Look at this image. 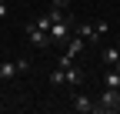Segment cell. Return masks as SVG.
I'll return each instance as SVG.
<instances>
[{
    "label": "cell",
    "mask_w": 120,
    "mask_h": 114,
    "mask_svg": "<svg viewBox=\"0 0 120 114\" xmlns=\"http://www.w3.org/2000/svg\"><path fill=\"white\" fill-rule=\"evenodd\" d=\"M97 111L117 114V111H120V91H117V87H103V91L97 94Z\"/></svg>",
    "instance_id": "obj_1"
},
{
    "label": "cell",
    "mask_w": 120,
    "mask_h": 114,
    "mask_svg": "<svg viewBox=\"0 0 120 114\" xmlns=\"http://www.w3.org/2000/svg\"><path fill=\"white\" fill-rule=\"evenodd\" d=\"M77 34L83 40H90V44H100L103 34H107V20H94V24H80L77 27Z\"/></svg>",
    "instance_id": "obj_2"
},
{
    "label": "cell",
    "mask_w": 120,
    "mask_h": 114,
    "mask_svg": "<svg viewBox=\"0 0 120 114\" xmlns=\"http://www.w3.org/2000/svg\"><path fill=\"white\" fill-rule=\"evenodd\" d=\"M70 34H73V17H70V13L50 27V40H53V44H67V40H70Z\"/></svg>",
    "instance_id": "obj_3"
},
{
    "label": "cell",
    "mask_w": 120,
    "mask_h": 114,
    "mask_svg": "<svg viewBox=\"0 0 120 114\" xmlns=\"http://www.w3.org/2000/svg\"><path fill=\"white\" fill-rule=\"evenodd\" d=\"M27 40H30L34 47H40V50L53 47V40H50V30H40L37 24H27Z\"/></svg>",
    "instance_id": "obj_4"
},
{
    "label": "cell",
    "mask_w": 120,
    "mask_h": 114,
    "mask_svg": "<svg viewBox=\"0 0 120 114\" xmlns=\"http://www.w3.org/2000/svg\"><path fill=\"white\" fill-rule=\"evenodd\" d=\"M27 70H30V61H23V57H20V61H4V64H0V77L13 81L17 74H27Z\"/></svg>",
    "instance_id": "obj_5"
},
{
    "label": "cell",
    "mask_w": 120,
    "mask_h": 114,
    "mask_svg": "<svg viewBox=\"0 0 120 114\" xmlns=\"http://www.w3.org/2000/svg\"><path fill=\"white\" fill-rule=\"evenodd\" d=\"M70 111H77V114H100L97 111V101L90 94H73L70 97Z\"/></svg>",
    "instance_id": "obj_6"
},
{
    "label": "cell",
    "mask_w": 120,
    "mask_h": 114,
    "mask_svg": "<svg viewBox=\"0 0 120 114\" xmlns=\"http://www.w3.org/2000/svg\"><path fill=\"white\" fill-rule=\"evenodd\" d=\"M83 44H87V40H83L80 34H70V40L64 44V54H67V57H73V61H77V54L83 50Z\"/></svg>",
    "instance_id": "obj_7"
},
{
    "label": "cell",
    "mask_w": 120,
    "mask_h": 114,
    "mask_svg": "<svg viewBox=\"0 0 120 114\" xmlns=\"http://www.w3.org/2000/svg\"><path fill=\"white\" fill-rule=\"evenodd\" d=\"M64 74H67V87H80V84H83V70H80L77 64L64 67Z\"/></svg>",
    "instance_id": "obj_8"
},
{
    "label": "cell",
    "mask_w": 120,
    "mask_h": 114,
    "mask_svg": "<svg viewBox=\"0 0 120 114\" xmlns=\"http://www.w3.org/2000/svg\"><path fill=\"white\" fill-rule=\"evenodd\" d=\"M100 61L107 64V67H117L120 64V47L113 50V47H107V50H100Z\"/></svg>",
    "instance_id": "obj_9"
},
{
    "label": "cell",
    "mask_w": 120,
    "mask_h": 114,
    "mask_svg": "<svg viewBox=\"0 0 120 114\" xmlns=\"http://www.w3.org/2000/svg\"><path fill=\"white\" fill-rule=\"evenodd\" d=\"M103 87H117V91H120V70H117V67H110L107 74H103Z\"/></svg>",
    "instance_id": "obj_10"
},
{
    "label": "cell",
    "mask_w": 120,
    "mask_h": 114,
    "mask_svg": "<svg viewBox=\"0 0 120 114\" xmlns=\"http://www.w3.org/2000/svg\"><path fill=\"white\" fill-rule=\"evenodd\" d=\"M50 84H53V87H67V74H64V67H57L53 74H50Z\"/></svg>",
    "instance_id": "obj_11"
},
{
    "label": "cell",
    "mask_w": 120,
    "mask_h": 114,
    "mask_svg": "<svg viewBox=\"0 0 120 114\" xmlns=\"http://www.w3.org/2000/svg\"><path fill=\"white\" fill-rule=\"evenodd\" d=\"M34 24L40 27V30H50V27H53V24H50V17H47V13H40V17H37Z\"/></svg>",
    "instance_id": "obj_12"
},
{
    "label": "cell",
    "mask_w": 120,
    "mask_h": 114,
    "mask_svg": "<svg viewBox=\"0 0 120 114\" xmlns=\"http://www.w3.org/2000/svg\"><path fill=\"white\" fill-rule=\"evenodd\" d=\"M50 7H60V10H70V0H50Z\"/></svg>",
    "instance_id": "obj_13"
},
{
    "label": "cell",
    "mask_w": 120,
    "mask_h": 114,
    "mask_svg": "<svg viewBox=\"0 0 120 114\" xmlns=\"http://www.w3.org/2000/svg\"><path fill=\"white\" fill-rule=\"evenodd\" d=\"M7 17V4H0V20H4Z\"/></svg>",
    "instance_id": "obj_14"
},
{
    "label": "cell",
    "mask_w": 120,
    "mask_h": 114,
    "mask_svg": "<svg viewBox=\"0 0 120 114\" xmlns=\"http://www.w3.org/2000/svg\"><path fill=\"white\" fill-rule=\"evenodd\" d=\"M0 4H7V0H0Z\"/></svg>",
    "instance_id": "obj_15"
},
{
    "label": "cell",
    "mask_w": 120,
    "mask_h": 114,
    "mask_svg": "<svg viewBox=\"0 0 120 114\" xmlns=\"http://www.w3.org/2000/svg\"><path fill=\"white\" fill-rule=\"evenodd\" d=\"M117 47H120V40H117Z\"/></svg>",
    "instance_id": "obj_16"
},
{
    "label": "cell",
    "mask_w": 120,
    "mask_h": 114,
    "mask_svg": "<svg viewBox=\"0 0 120 114\" xmlns=\"http://www.w3.org/2000/svg\"><path fill=\"white\" fill-rule=\"evenodd\" d=\"M117 70H120V64H117Z\"/></svg>",
    "instance_id": "obj_17"
},
{
    "label": "cell",
    "mask_w": 120,
    "mask_h": 114,
    "mask_svg": "<svg viewBox=\"0 0 120 114\" xmlns=\"http://www.w3.org/2000/svg\"><path fill=\"white\" fill-rule=\"evenodd\" d=\"M0 107H4V104H0Z\"/></svg>",
    "instance_id": "obj_18"
}]
</instances>
